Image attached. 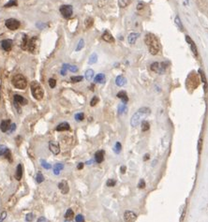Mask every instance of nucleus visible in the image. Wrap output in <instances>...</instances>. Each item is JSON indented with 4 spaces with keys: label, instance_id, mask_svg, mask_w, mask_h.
Segmentation results:
<instances>
[{
    "label": "nucleus",
    "instance_id": "nucleus-1",
    "mask_svg": "<svg viewBox=\"0 0 208 222\" xmlns=\"http://www.w3.org/2000/svg\"><path fill=\"white\" fill-rule=\"evenodd\" d=\"M144 42L147 45L148 50H149L151 54L156 55L160 51V43H159V41L158 39V38L154 34L149 33V34L145 35Z\"/></svg>",
    "mask_w": 208,
    "mask_h": 222
},
{
    "label": "nucleus",
    "instance_id": "nucleus-2",
    "mask_svg": "<svg viewBox=\"0 0 208 222\" xmlns=\"http://www.w3.org/2000/svg\"><path fill=\"white\" fill-rule=\"evenodd\" d=\"M150 109L147 108V107H143L141 108L140 110L137 111V113H134V115L132 116L131 118V121H130V125L135 128L139 125V123H141L143 119V117L147 116L150 114Z\"/></svg>",
    "mask_w": 208,
    "mask_h": 222
},
{
    "label": "nucleus",
    "instance_id": "nucleus-3",
    "mask_svg": "<svg viewBox=\"0 0 208 222\" xmlns=\"http://www.w3.org/2000/svg\"><path fill=\"white\" fill-rule=\"evenodd\" d=\"M30 87H31V93L34 98L37 100H41L44 97V91L40 83L36 81H33L30 84Z\"/></svg>",
    "mask_w": 208,
    "mask_h": 222
},
{
    "label": "nucleus",
    "instance_id": "nucleus-4",
    "mask_svg": "<svg viewBox=\"0 0 208 222\" xmlns=\"http://www.w3.org/2000/svg\"><path fill=\"white\" fill-rule=\"evenodd\" d=\"M11 83L14 87L17 88V89H21V90L25 89L27 86V81H26L25 77L23 76L22 74H16V75H14L12 77Z\"/></svg>",
    "mask_w": 208,
    "mask_h": 222
},
{
    "label": "nucleus",
    "instance_id": "nucleus-5",
    "mask_svg": "<svg viewBox=\"0 0 208 222\" xmlns=\"http://www.w3.org/2000/svg\"><path fill=\"white\" fill-rule=\"evenodd\" d=\"M166 68H167V63L155 62L151 65V69L154 72H157L158 74H163L166 71Z\"/></svg>",
    "mask_w": 208,
    "mask_h": 222
},
{
    "label": "nucleus",
    "instance_id": "nucleus-6",
    "mask_svg": "<svg viewBox=\"0 0 208 222\" xmlns=\"http://www.w3.org/2000/svg\"><path fill=\"white\" fill-rule=\"evenodd\" d=\"M59 11L62 14V16L66 19H69L72 16V13H73V9H72V6L70 5H63L60 7L59 9Z\"/></svg>",
    "mask_w": 208,
    "mask_h": 222
},
{
    "label": "nucleus",
    "instance_id": "nucleus-7",
    "mask_svg": "<svg viewBox=\"0 0 208 222\" xmlns=\"http://www.w3.org/2000/svg\"><path fill=\"white\" fill-rule=\"evenodd\" d=\"M5 24L9 30H16V29H18L20 27V22L16 19H13V18L8 19L5 22Z\"/></svg>",
    "mask_w": 208,
    "mask_h": 222
},
{
    "label": "nucleus",
    "instance_id": "nucleus-8",
    "mask_svg": "<svg viewBox=\"0 0 208 222\" xmlns=\"http://www.w3.org/2000/svg\"><path fill=\"white\" fill-rule=\"evenodd\" d=\"M124 218L126 222H134L137 219V215L133 211H126L124 214Z\"/></svg>",
    "mask_w": 208,
    "mask_h": 222
},
{
    "label": "nucleus",
    "instance_id": "nucleus-9",
    "mask_svg": "<svg viewBox=\"0 0 208 222\" xmlns=\"http://www.w3.org/2000/svg\"><path fill=\"white\" fill-rule=\"evenodd\" d=\"M49 149L54 155H58L60 153V147H59V144L54 142H49Z\"/></svg>",
    "mask_w": 208,
    "mask_h": 222
},
{
    "label": "nucleus",
    "instance_id": "nucleus-10",
    "mask_svg": "<svg viewBox=\"0 0 208 222\" xmlns=\"http://www.w3.org/2000/svg\"><path fill=\"white\" fill-rule=\"evenodd\" d=\"M12 40L11 39H3L1 41V47L4 51L6 52H9L11 50L12 48Z\"/></svg>",
    "mask_w": 208,
    "mask_h": 222
},
{
    "label": "nucleus",
    "instance_id": "nucleus-11",
    "mask_svg": "<svg viewBox=\"0 0 208 222\" xmlns=\"http://www.w3.org/2000/svg\"><path fill=\"white\" fill-rule=\"evenodd\" d=\"M13 99H14V102L18 103L19 105L23 106V105H26L27 104V99H25L24 97H22L20 95H14Z\"/></svg>",
    "mask_w": 208,
    "mask_h": 222
},
{
    "label": "nucleus",
    "instance_id": "nucleus-12",
    "mask_svg": "<svg viewBox=\"0 0 208 222\" xmlns=\"http://www.w3.org/2000/svg\"><path fill=\"white\" fill-rule=\"evenodd\" d=\"M58 188L60 189V191L62 192L63 194H67L69 190V185L67 183V181H61L60 183L58 184Z\"/></svg>",
    "mask_w": 208,
    "mask_h": 222
},
{
    "label": "nucleus",
    "instance_id": "nucleus-13",
    "mask_svg": "<svg viewBox=\"0 0 208 222\" xmlns=\"http://www.w3.org/2000/svg\"><path fill=\"white\" fill-rule=\"evenodd\" d=\"M36 41H37V38L34 37V38L30 39V40H29L28 43H27V45H28V50L30 51V52H32V53H34V51H35L36 48H37Z\"/></svg>",
    "mask_w": 208,
    "mask_h": 222
},
{
    "label": "nucleus",
    "instance_id": "nucleus-14",
    "mask_svg": "<svg viewBox=\"0 0 208 222\" xmlns=\"http://www.w3.org/2000/svg\"><path fill=\"white\" fill-rule=\"evenodd\" d=\"M9 127H10V120H9V119L3 120V121L1 122V124H0V129H1L2 132H7V131H9Z\"/></svg>",
    "mask_w": 208,
    "mask_h": 222
},
{
    "label": "nucleus",
    "instance_id": "nucleus-15",
    "mask_svg": "<svg viewBox=\"0 0 208 222\" xmlns=\"http://www.w3.org/2000/svg\"><path fill=\"white\" fill-rule=\"evenodd\" d=\"M102 39H103V40H105L106 42H110V43L114 42V39H113V37L112 34H111L109 31H107V30L103 33V35H102Z\"/></svg>",
    "mask_w": 208,
    "mask_h": 222
},
{
    "label": "nucleus",
    "instance_id": "nucleus-16",
    "mask_svg": "<svg viewBox=\"0 0 208 222\" xmlns=\"http://www.w3.org/2000/svg\"><path fill=\"white\" fill-rule=\"evenodd\" d=\"M95 160L97 163H101L104 160V151L103 150H99L97 151L95 154Z\"/></svg>",
    "mask_w": 208,
    "mask_h": 222
},
{
    "label": "nucleus",
    "instance_id": "nucleus-17",
    "mask_svg": "<svg viewBox=\"0 0 208 222\" xmlns=\"http://www.w3.org/2000/svg\"><path fill=\"white\" fill-rule=\"evenodd\" d=\"M186 40L187 42L189 44V46H190V49L191 51L193 52V54H194L196 56H197V48H196V45H195V43L193 42V40L188 37V36H186Z\"/></svg>",
    "mask_w": 208,
    "mask_h": 222
},
{
    "label": "nucleus",
    "instance_id": "nucleus-18",
    "mask_svg": "<svg viewBox=\"0 0 208 222\" xmlns=\"http://www.w3.org/2000/svg\"><path fill=\"white\" fill-rule=\"evenodd\" d=\"M23 177V165L22 164H18L17 168H16V172H15V178L16 180L20 181Z\"/></svg>",
    "mask_w": 208,
    "mask_h": 222
},
{
    "label": "nucleus",
    "instance_id": "nucleus-19",
    "mask_svg": "<svg viewBox=\"0 0 208 222\" xmlns=\"http://www.w3.org/2000/svg\"><path fill=\"white\" fill-rule=\"evenodd\" d=\"M70 127H69V124L67 123V122H63V123H60L57 127H56V130L57 131H66V130H69Z\"/></svg>",
    "mask_w": 208,
    "mask_h": 222
},
{
    "label": "nucleus",
    "instance_id": "nucleus-20",
    "mask_svg": "<svg viewBox=\"0 0 208 222\" xmlns=\"http://www.w3.org/2000/svg\"><path fill=\"white\" fill-rule=\"evenodd\" d=\"M138 37H139V34H137V33H130L128 37V43L129 44H134L136 42L137 39H138Z\"/></svg>",
    "mask_w": 208,
    "mask_h": 222
},
{
    "label": "nucleus",
    "instance_id": "nucleus-21",
    "mask_svg": "<svg viewBox=\"0 0 208 222\" xmlns=\"http://www.w3.org/2000/svg\"><path fill=\"white\" fill-rule=\"evenodd\" d=\"M115 83L118 86H123V85H125L127 83V80L122 75H119V76H117L116 79H115Z\"/></svg>",
    "mask_w": 208,
    "mask_h": 222
},
{
    "label": "nucleus",
    "instance_id": "nucleus-22",
    "mask_svg": "<svg viewBox=\"0 0 208 222\" xmlns=\"http://www.w3.org/2000/svg\"><path fill=\"white\" fill-rule=\"evenodd\" d=\"M117 98H119L122 102H123V104H126V103L128 101V95L125 91H120L119 93L117 94Z\"/></svg>",
    "mask_w": 208,
    "mask_h": 222
},
{
    "label": "nucleus",
    "instance_id": "nucleus-23",
    "mask_svg": "<svg viewBox=\"0 0 208 222\" xmlns=\"http://www.w3.org/2000/svg\"><path fill=\"white\" fill-rule=\"evenodd\" d=\"M105 81H106V78H105V75H104L103 73H99L95 77V82L97 83H104Z\"/></svg>",
    "mask_w": 208,
    "mask_h": 222
},
{
    "label": "nucleus",
    "instance_id": "nucleus-24",
    "mask_svg": "<svg viewBox=\"0 0 208 222\" xmlns=\"http://www.w3.org/2000/svg\"><path fill=\"white\" fill-rule=\"evenodd\" d=\"M63 169H64V165H63L62 163H56V164L54 166V173L55 175H58Z\"/></svg>",
    "mask_w": 208,
    "mask_h": 222
},
{
    "label": "nucleus",
    "instance_id": "nucleus-25",
    "mask_svg": "<svg viewBox=\"0 0 208 222\" xmlns=\"http://www.w3.org/2000/svg\"><path fill=\"white\" fill-rule=\"evenodd\" d=\"M94 77V70L93 69H87L85 71V79L87 81H91Z\"/></svg>",
    "mask_w": 208,
    "mask_h": 222
},
{
    "label": "nucleus",
    "instance_id": "nucleus-26",
    "mask_svg": "<svg viewBox=\"0 0 208 222\" xmlns=\"http://www.w3.org/2000/svg\"><path fill=\"white\" fill-rule=\"evenodd\" d=\"M98 61V55H97V54H92L91 55H90V57H89V60H88V63L90 64V65H92V64H95L96 62Z\"/></svg>",
    "mask_w": 208,
    "mask_h": 222
},
{
    "label": "nucleus",
    "instance_id": "nucleus-27",
    "mask_svg": "<svg viewBox=\"0 0 208 222\" xmlns=\"http://www.w3.org/2000/svg\"><path fill=\"white\" fill-rule=\"evenodd\" d=\"M8 150H9V148L6 145H4V144L0 145V157L5 156V154L8 152Z\"/></svg>",
    "mask_w": 208,
    "mask_h": 222
},
{
    "label": "nucleus",
    "instance_id": "nucleus-28",
    "mask_svg": "<svg viewBox=\"0 0 208 222\" xmlns=\"http://www.w3.org/2000/svg\"><path fill=\"white\" fill-rule=\"evenodd\" d=\"M36 181H37L38 184H40V183H42L44 181V176L42 175L41 172H38L37 173V175H36Z\"/></svg>",
    "mask_w": 208,
    "mask_h": 222
},
{
    "label": "nucleus",
    "instance_id": "nucleus-29",
    "mask_svg": "<svg viewBox=\"0 0 208 222\" xmlns=\"http://www.w3.org/2000/svg\"><path fill=\"white\" fill-rule=\"evenodd\" d=\"M73 216H74V213H73V211H72L71 209H68L67 212H66V214H65V217H66L67 219H71Z\"/></svg>",
    "mask_w": 208,
    "mask_h": 222
},
{
    "label": "nucleus",
    "instance_id": "nucleus-30",
    "mask_svg": "<svg viewBox=\"0 0 208 222\" xmlns=\"http://www.w3.org/2000/svg\"><path fill=\"white\" fill-rule=\"evenodd\" d=\"M35 218V215L33 213H28L25 216V221L27 222H32Z\"/></svg>",
    "mask_w": 208,
    "mask_h": 222
},
{
    "label": "nucleus",
    "instance_id": "nucleus-31",
    "mask_svg": "<svg viewBox=\"0 0 208 222\" xmlns=\"http://www.w3.org/2000/svg\"><path fill=\"white\" fill-rule=\"evenodd\" d=\"M149 128H150V125H149V123L146 122V121H143V122H142V130H143V131H146V130H148Z\"/></svg>",
    "mask_w": 208,
    "mask_h": 222
},
{
    "label": "nucleus",
    "instance_id": "nucleus-32",
    "mask_svg": "<svg viewBox=\"0 0 208 222\" xmlns=\"http://www.w3.org/2000/svg\"><path fill=\"white\" fill-rule=\"evenodd\" d=\"M40 163H41V166L44 168V169H46V170H49V169H51L52 168V166L48 163V162H46L44 159H41L40 160Z\"/></svg>",
    "mask_w": 208,
    "mask_h": 222
},
{
    "label": "nucleus",
    "instance_id": "nucleus-33",
    "mask_svg": "<svg viewBox=\"0 0 208 222\" xmlns=\"http://www.w3.org/2000/svg\"><path fill=\"white\" fill-rule=\"evenodd\" d=\"M83 76H72L70 78V81L72 83H79V82H82L83 81Z\"/></svg>",
    "mask_w": 208,
    "mask_h": 222
},
{
    "label": "nucleus",
    "instance_id": "nucleus-34",
    "mask_svg": "<svg viewBox=\"0 0 208 222\" xmlns=\"http://www.w3.org/2000/svg\"><path fill=\"white\" fill-rule=\"evenodd\" d=\"M74 117H75L76 121H83L84 119V114L83 113H76Z\"/></svg>",
    "mask_w": 208,
    "mask_h": 222
},
{
    "label": "nucleus",
    "instance_id": "nucleus-35",
    "mask_svg": "<svg viewBox=\"0 0 208 222\" xmlns=\"http://www.w3.org/2000/svg\"><path fill=\"white\" fill-rule=\"evenodd\" d=\"M69 64H64V65H63V67H62V68H61V75H63V76L66 75L67 70L69 69Z\"/></svg>",
    "mask_w": 208,
    "mask_h": 222
},
{
    "label": "nucleus",
    "instance_id": "nucleus-36",
    "mask_svg": "<svg viewBox=\"0 0 208 222\" xmlns=\"http://www.w3.org/2000/svg\"><path fill=\"white\" fill-rule=\"evenodd\" d=\"M127 111H128V109H127L126 104H122V105L119 106V108H118V112H119V114H122L123 113H126Z\"/></svg>",
    "mask_w": 208,
    "mask_h": 222
},
{
    "label": "nucleus",
    "instance_id": "nucleus-37",
    "mask_svg": "<svg viewBox=\"0 0 208 222\" xmlns=\"http://www.w3.org/2000/svg\"><path fill=\"white\" fill-rule=\"evenodd\" d=\"M121 149H122V146H121V143L120 142H116L115 143V146H114V151H115V153H120V151H121Z\"/></svg>",
    "mask_w": 208,
    "mask_h": 222
},
{
    "label": "nucleus",
    "instance_id": "nucleus-38",
    "mask_svg": "<svg viewBox=\"0 0 208 222\" xmlns=\"http://www.w3.org/2000/svg\"><path fill=\"white\" fill-rule=\"evenodd\" d=\"M84 39H80L79 43H78V45H77V47H76V51H77V52H78V51H81V50L84 48Z\"/></svg>",
    "mask_w": 208,
    "mask_h": 222
},
{
    "label": "nucleus",
    "instance_id": "nucleus-39",
    "mask_svg": "<svg viewBox=\"0 0 208 222\" xmlns=\"http://www.w3.org/2000/svg\"><path fill=\"white\" fill-rule=\"evenodd\" d=\"M15 7V6H17V1L16 0H10V1L8 3V4H6L5 5V8H9V7Z\"/></svg>",
    "mask_w": 208,
    "mask_h": 222
},
{
    "label": "nucleus",
    "instance_id": "nucleus-40",
    "mask_svg": "<svg viewBox=\"0 0 208 222\" xmlns=\"http://www.w3.org/2000/svg\"><path fill=\"white\" fill-rule=\"evenodd\" d=\"M92 24H93V19L92 18H87L85 20V26H86V28H89L90 26H92Z\"/></svg>",
    "mask_w": 208,
    "mask_h": 222
},
{
    "label": "nucleus",
    "instance_id": "nucleus-41",
    "mask_svg": "<svg viewBox=\"0 0 208 222\" xmlns=\"http://www.w3.org/2000/svg\"><path fill=\"white\" fill-rule=\"evenodd\" d=\"M129 2H130V0H120L119 1V5H120V7L121 8H125V7H127L128 4H129Z\"/></svg>",
    "mask_w": 208,
    "mask_h": 222
},
{
    "label": "nucleus",
    "instance_id": "nucleus-42",
    "mask_svg": "<svg viewBox=\"0 0 208 222\" xmlns=\"http://www.w3.org/2000/svg\"><path fill=\"white\" fill-rule=\"evenodd\" d=\"M98 101H99L98 98L95 96V97H94V98L91 99V101H90V105L93 107V106H95V105H97V104H98Z\"/></svg>",
    "mask_w": 208,
    "mask_h": 222
},
{
    "label": "nucleus",
    "instance_id": "nucleus-43",
    "mask_svg": "<svg viewBox=\"0 0 208 222\" xmlns=\"http://www.w3.org/2000/svg\"><path fill=\"white\" fill-rule=\"evenodd\" d=\"M115 184H116V181H115V180H113V179H109V180L107 181V183H106L107 187H114V186H115Z\"/></svg>",
    "mask_w": 208,
    "mask_h": 222
},
{
    "label": "nucleus",
    "instance_id": "nucleus-44",
    "mask_svg": "<svg viewBox=\"0 0 208 222\" xmlns=\"http://www.w3.org/2000/svg\"><path fill=\"white\" fill-rule=\"evenodd\" d=\"M175 24L178 25V27H179L181 30H183V25H182L181 21H180V19H179V17H178V16H176V18H175Z\"/></svg>",
    "mask_w": 208,
    "mask_h": 222
},
{
    "label": "nucleus",
    "instance_id": "nucleus-45",
    "mask_svg": "<svg viewBox=\"0 0 208 222\" xmlns=\"http://www.w3.org/2000/svg\"><path fill=\"white\" fill-rule=\"evenodd\" d=\"M49 85H50L51 88H54L55 85H56V81L54 79H53V78L49 79Z\"/></svg>",
    "mask_w": 208,
    "mask_h": 222
},
{
    "label": "nucleus",
    "instance_id": "nucleus-46",
    "mask_svg": "<svg viewBox=\"0 0 208 222\" xmlns=\"http://www.w3.org/2000/svg\"><path fill=\"white\" fill-rule=\"evenodd\" d=\"M75 220L76 222H84V217L83 215H77L75 217Z\"/></svg>",
    "mask_w": 208,
    "mask_h": 222
},
{
    "label": "nucleus",
    "instance_id": "nucleus-47",
    "mask_svg": "<svg viewBox=\"0 0 208 222\" xmlns=\"http://www.w3.org/2000/svg\"><path fill=\"white\" fill-rule=\"evenodd\" d=\"M7 217V212L6 211H3L1 213V215H0V222H3Z\"/></svg>",
    "mask_w": 208,
    "mask_h": 222
},
{
    "label": "nucleus",
    "instance_id": "nucleus-48",
    "mask_svg": "<svg viewBox=\"0 0 208 222\" xmlns=\"http://www.w3.org/2000/svg\"><path fill=\"white\" fill-rule=\"evenodd\" d=\"M69 70H70L71 72H77L78 71V68L76 66H71V65H69Z\"/></svg>",
    "mask_w": 208,
    "mask_h": 222
},
{
    "label": "nucleus",
    "instance_id": "nucleus-49",
    "mask_svg": "<svg viewBox=\"0 0 208 222\" xmlns=\"http://www.w3.org/2000/svg\"><path fill=\"white\" fill-rule=\"evenodd\" d=\"M16 129V124H10V127H9V133H12L14 130Z\"/></svg>",
    "mask_w": 208,
    "mask_h": 222
},
{
    "label": "nucleus",
    "instance_id": "nucleus-50",
    "mask_svg": "<svg viewBox=\"0 0 208 222\" xmlns=\"http://www.w3.org/2000/svg\"><path fill=\"white\" fill-rule=\"evenodd\" d=\"M5 157H6L7 159H9V161H12V158H11V153H10L9 149V150H8V152L5 154Z\"/></svg>",
    "mask_w": 208,
    "mask_h": 222
},
{
    "label": "nucleus",
    "instance_id": "nucleus-51",
    "mask_svg": "<svg viewBox=\"0 0 208 222\" xmlns=\"http://www.w3.org/2000/svg\"><path fill=\"white\" fill-rule=\"evenodd\" d=\"M145 187V183H144V180H141L140 182H139V184H138V187H140V188H143Z\"/></svg>",
    "mask_w": 208,
    "mask_h": 222
},
{
    "label": "nucleus",
    "instance_id": "nucleus-52",
    "mask_svg": "<svg viewBox=\"0 0 208 222\" xmlns=\"http://www.w3.org/2000/svg\"><path fill=\"white\" fill-rule=\"evenodd\" d=\"M37 222H47V220H46V218L44 216H40V217H39Z\"/></svg>",
    "mask_w": 208,
    "mask_h": 222
},
{
    "label": "nucleus",
    "instance_id": "nucleus-53",
    "mask_svg": "<svg viewBox=\"0 0 208 222\" xmlns=\"http://www.w3.org/2000/svg\"><path fill=\"white\" fill-rule=\"evenodd\" d=\"M83 168H84V163H82V162H81V163H79V164H78L77 169H78V170H82Z\"/></svg>",
    "mask_w": 208,
    "mask_h": 222
},
{
    "label": "nucleus",
    "instance_id": "nucleus-54",
    "mask_svg": "<svg viewBox=\"0 0 208 222\" xmlns=\"http://www.w3.org/2000/svg\"><path fill=\"white\" fill-rule=\"evenodd\" d=\"M37 26H39V27H40V28H42V27H45L46 25L44 24H37Z\"/></svg>",
    "mask_w": 208,
    "mask_h": 222
},
{
    "label": "nucleus",
    "instance_id": "nucleus-55",
    "mask_svg": "<svg viewBox=\"0 0 208 222\" xmlns=\"http://www.w3.org/2000/svg\"><path fill=\"white\" fill-rule=\"evenodd\" d=\"M125 171H126V167L125 166H122L121 167V172L122 173H125Z\"/></svg>",
    "mask_w": 208,
    "mask_h": 222
},
{
    "label": "nucleus",
    "instance_id": "nucleus-56",
    "mask_svg": "<svg viewBox=\"0 0 208 222\" xmlns=\"http://www.w3.org/2000/svg\"><path fill=\"white\" fill-rule=\"evenodd\" d=\"M149 158V155H145L144 156V160H146V159H148Z\"/></svg>",
    "mask_w": 208,
    "mask_h": 222
},
{
    "label": "nucleus",
    "instance_id": "nucleus-57",
    "mask_svg": "<svg viewBox=\"0 0 208 222\" xmlns=\"http://www.w3.org/2000/svg\"><path fill=\"white\" fill-rule=\"evenodd\" d=\"M65 222H72V221H71V220H69V219H68V220H66Z\"/></svg>",
    "mask_w": 208,
    "mask_h": 222
}]
</instances>
